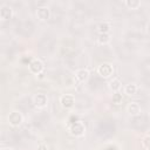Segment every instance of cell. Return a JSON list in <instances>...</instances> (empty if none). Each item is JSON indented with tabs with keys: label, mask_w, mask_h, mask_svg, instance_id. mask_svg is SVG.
Returning <instances> with one entry per match:
<instances>
[{
	"label": "cell",
	"mask_w": 150,
	"mask_h": 150,
	"mask_svg": "<svg viewBox=\"0 0 150 150\" xmlns=\"http://www.w3.org/2000/svg\"><path fill=\"white\" fill-rule=\"evenodd\" d=\"M115 132H116V125L115 122L111 120H102L94 128L95 136L101 141L111 138L115 135Z\"/></svg>",
	"instance_id": "cell-1"
},
{
	"label": "cell",
	"mask_w": 150,
	"mask_h": 150,
	"mask_svg": "<svg viewBox=\"0 0 150 150\" xmlns=\"http://www.w3.org/2000/svg\"><path fill=\"white\" fill-rule=\"evenodd\" d=\"M35 32V23L32 20H23L15 27V33L22 38H30Z\"/></svg>",
	"instance_id": "cell-2"
},
{
	"label": "cell",
	"mask_w": 150,
	"mask_h": 150,
	"mask_svg": "<svg viewBox=\"0 0 150 150\" xmlns=\"http://www.w3.org/2000/svg\"><path fill=\"white\" fill-rule=\"evenodd\" d=\"M130 124L132 127V129H135L136 131H139V132H143L145 131L149 125H150V120L146 115L144 114H139V115H136V116H132L131 121H130Z\"/></svg>",
	"instance_id": "cell-3"
},
{
	"label": "cell",
	"mask_w": 150,
	"mask_h": 150,
	"mask_svg": "<svg viewBox=\"0 0 150 150\" xmlns=\"http://www.w3.org/2000/svg\"><path fill=\"white\" fill-rule=\"evenodd\" d=\"M56 41L50 35H43L39 41V49L43 53H50L54 50Z\"/></svg>",
	"instance_id": "cell-4"
},
{
	"label": "cell",
	"mask_w": 150,
	"mask_h": 150,
	"mask_svg": "<svg viewBox=\"0 0 150 150\" xmlns=\"http://www.w3.org/2000/svg\"><path fill=\"white\" fill-rule=\"evenodd\" d=\"M134 49H135V45L125 41L122 46H120L117 48V53H118L120 59H123V60L131 59L132 55H134Z\"/></svg>",
	"instance_id": "cell-5"
},
{
	"label": "cell",
	"mask_w": 150,
	"mask_h": 150,
	"mask_svg": "<svg viewBox=\"0 0 150 150\" xmlns=\"http://www.w3.org/2000/svg\"><path fill=\"white\" fill-rule=\"evenodd\" d=\"M71 13H73V16L76 20H84L89 15V9L86 5H83L81 2H77V4L74 5V7L71 9Z\"/></svg>",
	"instance_id": "cell-6"
},
{
	"label": "cell",
	"mask_w": 150,
	"mask_h": 150,
	"mask_svg": "<svg viewBox=\"0 0 150 150\" xmlns=\"http://www.w3.org/2000/svg\"><path fill=\"white\" fill-rule=\"evenodd\" d=\"M69 131L73 136L75 137H81L84 135L86 132V125L83 124L82 121H75V122H71L70 123V128H69Z\"/></svg>",
	"instance_id": "cell-7"
},
{
	"label": "cell",
	"mask_w": 150,
	"mask_h": 150,
	"mask_svg": "<svg viewBox=\"0 0 150 150\" xmlns=\"http://www.w3.org/2000/svg\"><path fill=\"white\" fill-rule=\"evenodd\" d=\"M97 74L102 79H107L110 77L114 74V68L110 63H102L98 68H97Z\"/></svg>",
	"instance_id": "cell-8"
},
{
	"label": "cell",
	"mask_w": 150,
	"mask_h": 150,
	"mask_svg": "<svg viewBox=\"0 0 150 150\" xmlns=\"http://www.w3.org/2000/svg\"><path fill=\"white\" fill-rule=\"evenodd\" d=\"M48 120H49V117H48V115L45 112V111H41V112H39V114H36L34 117H33V125L35 127V128H40V127H42V125H45L47 122H48Z\"/></svg>",
	"instance_id": "cell-9"
},
{
	"label": "cell",
	"mask_w": 150,
	"mask_h": 150,
	"mask_svg": "<svg viewBox=\"0 0 150 150\" xmlns=\"http://www.w3.org/2000/svg\"><path fill=\"white\" fill-rule=\"evenodd\" d=\"M47 102H48V98H47L46 94H42V93L35 94L32 98V103L38 108H45L47 105Z\"/></svg>",
	"instance_id": "cell-10"
},
{
	"label": "cell",
	"mask_w": 150,
	"mask_h": 150,
	"mask_svg": "<svg viewBox=\"0 0 150 150\" xmlns=\"http://www.w3.org/2000/svg\"><path fill=\"white\" fill-rule=\"evenodd\" d=\"M28 68H29V71L33 73V74H42V71H43V63L40 60H38V59H33L28 63Z\"/></svg>",
	"instance_id": "cell-11"
},
{
	"label": "cell",
	"mask_w": 150,
	"mask_h": 150,
	"mask_svg": "<svg viewBox=\"0 0 150 150\" xmlns=\"http://www.w3.org/2000/svg\"><path fill=\"white\" fill-rule=\"evenodd\" d=\"M60 101H61V104H62L63 108L69 109V108H73L75 105L76 97L74 95H71V94H64V95L61 96V100Z\"/></svg>",
	"instance_id": "cell-12"
},
{
	"label": "cell",
	"mask_w": 150,
	"mask_h": 150,
	"mask_svg": "<svg viewBox=\"0 0 150 150\" xmlns=\"http://www.w3.org/2000/svg\"><path fill=\"white\" fill-rule=\"evenodd\" d=\"M36 16L40 21H47L50 19V9L47 6H40L36 8Z\"/></svg>",
	"instance_id": "cell-13"
},
{
	"label": "cell",
	"mask_w": 150,
	"mask_h": 150,
	"mask_svg": "<svg viewBox=\"0 0 150 150\" xmlns=\"http://www.w3.org/2000/svg\"><path fill=\"white\" fill-rule=\"evenodd\" d=\"M103 84H104V81H103V79L100 77V76H93V77H90V80H89V82H88L89 88H90L91 90H94V91L100 90V89L103 87Z\"/></svg>",
	"instance_id": "cell-14"
},
{
	"label": "cell",
	"mask_w": 150,
	"mask_h": 150,
	"mask_svg": "<svg viewBox=\"0 0 150 150\" xmlns=\"http://www.w3.org/2000/svg\"><path fill=\"white\" fill-rule=\"evenodd\" d=\"M8 122L13 127H19L22 123V115L20 111H12L8 115Z\"/></svg>",
	"instance_id": "cell-15"
},
{
	"label": "cell",
	"mask_w": 150,
	"mask_h": 150,
	"mask_svg": "<svg viewBox=\"0 0 150 150\" xmlns=\"http://www.w3.org/2000/svg\"><path fill=\"white\" fill-rule=\"evenodd\" d=\"M12 14H13V11L12 8L8 6V5H2L0 7V18L1 20H8L12 18Z\"/></svg>",
	"instance_id": "cell-16"
},
{
	"label": "cell",
	"mask_w": 150,
	"mask_h": 150,
	"mask_svg": "<svg viewBox=\"0 0 150 150\" xmlns=\"http://www.w3.org/2000/svg\"><path fill=\"white\" fill-rule=\"evenodd\" d=\"M75 79L80 82H84L86 80L89 79V71L84 68H81V69H77L75 71Z\"/></svg>",
	"instance_id": "cell-17"
},
{
	"label": "cell",
	"mask_w": 150,
	"mask_h": 150,
	"mask_svg": "<svg viewBox=\"0 0 150 150\" xmlns=\"http://www.w3.org/2000/svg\"><path fill=\"white\" fill-rule=\"evenodd\" d=\"M139 70L142 71V74L144 76L150 75V57L144 59L141 63H139Z\"/></svg>",
	"instance_id": "cell-18"
},
{
	"label": "cell",
	"mask_w": 150,
	"mask_h": 150,
	"mask_svg": "<svg viewBox=\"0 0 150 150\" xmlns=\"http://www.w3.org/2000/svg\"><path fill=\"white\" fill-rule=\"evenodd\" d=\"M62 18V11L60 7H54L52 11H50V22H57L60 21Z\"/></svg>",
	"instance_id": "cell-19"
},
{
	"label": "cell",
	"mask_w": 150,
	"mask_h": 150,
	"mask_svg": "<svg viewBox=\"0 0 150 150\" xmlns=\"http://www.w3.org/2000/svg\"><path fill=\"white\" fill-rule=\"evenodd\" d=\"M128 111L130 115L132 116H136V115H139L141 114V107L138 103L136 102H131L129 105H128Z\"/></svg>",
	"instance_id": "cell-20"
},
{
	"label": "cell",
	"mask_w": 150,
	"mask_h": 150,
	"mask_svg": "<svg viewBox=\"0 0 150 150\" xmlns=\"http://www.w3.org/2000/svg\"><path fill=\"white\" fill-rule=\"evenodd\" d=\"M124 5L128 9H132V11L138 9L141 7V2L138 0H127V1H124Z\"/></svg>",
	"instance_id": "cell-21"
},
{
	"label": "cell",
	"mask_w": 150,
	"mask_h": 150,
	"mask_svg": "<svg viewBox=\"0 0 150 150\" xmlns=\"http://www.w3.org/2000/svg\"><path fill=\"white\" fill-rule=\"evenodd\" d=\"M138 90V87L135 84V83H129L124 87V93L127 95H135Z\"/></svg>",
	"instance_id": "cell-22"
},
{
	"label": "cell",
	"mask_w": 150,
	"mask_h": 150,
	"mask_svg": "<svg viewBox=\"0 0 150 150\" xmlns=\"http://www.w3.org/2000/svg\"><path fill=\"white\" fill-rule=\"evenodd\" d=\"M110 23L109 22H107V21H104V22H101L98 26H97V30H98V33L100 34H103V33H108L109 30H110Z\"/></svg>",
	"instance_id": "cell-23"
},
{
	"label": "cell",
	"mask_w": 150,
	"mask_h": 150,
	"mask_svg": "<svg viewBox=\"0 0 150 150\" xmlns=\"http://www.w3.org/2000/svg\"><path fill=\"white\" fill-rule=\"evenodd\" d=\"M98 43L101 46H107V43L110 41V35L109 33H103V34H98Z\"/></svg>",
	"instance_id": "cell-24"
},
{
	"label": "cell",
	"mask_w": 150,
	"mask_h": 150,
	"mask_svg": "<svg viewBox=\"0 0 150 150\" xmlns=\"http://www.w3.org/2000/svg\"><path fill=\"white\" fill-rule=\"evenodd\" d=\"M61 77H62V82L64 86H71L74 83V77L68 73H63L61 75Z\"/></svg>",
	"instance_id": "cell-25"
},
{
	"label": "cell",
	"mask_w": 150,
	"mask_h": 150,
	"mask_svg": "<svg viewBox=\"0 0 150 150\" xmlns=\"http://www.w3.org/2000/svg\"><path fill=\"white\" fill-rule=\"evenodd\" d=\"M121 81H120V79H117V77H115V79H112L111 81H110V83H109V87H110V89L111 90H114L115 93L117 91V90H120V88H121Z\"/></svg>",
	"instance_id": "cell-26"
},
{
	"label": "cell",
	"mask_w": 150,
	"mask_h": 150,
	"mask_svg": "<svg viewBox=\"0 0 150 150\" xmlns=\"http://www.w3.org/2000/svg\"><path fill=\"white\" fill-rule=\"evenodd\" d=\"M111 102L115 104V105H120V104H122V102H123V97H122V94H120V93H114L112 94V98H111Z\"/></svg>",
	"instance_id": "cell-27"
},
{
	"label": "cell",
	"mask_w": 150,
	"mask_h": 150,
	"mask_svg": "<svg viewBox=\"0 0 150 150\" xmlns=\"http://www.w3.org/2000/svg\"><path fill=\"white\" fill-rule=\"evenodd\" d=\"M142 146L145 150H150V136H145L142 138Z\"/></svg>",
	"instance_id": "cell-28"
},
{
	"label": "cell",
	"mask_w": 150,
	"mask_h": 150,
	"mask_svg": "<svg viewBox=\"0 0 150 150\" xmlns=\"http://www.w3.org/2000/svg\"><path fill=\"white\" fill-rule=\"evenodd\" d=\"M143 82H144V84H145L146 87H149V88H150V75H148V76H144V79H143Z\"/></svg>",
	"instance_id": "cell-29"
},
{
	"label": "cell",
	"mask_w": 150,
	"mask_h": 150,
	"mask_svg": "<svg viewBox=\"0 0 150 150\" xmlns=\"http://www.w3.org/2000/svg\"><path fill=\"white\" fill-rule=\"evenodd\" d=\"M38 150H48V149H47V145L46 144H40L39 148H38Z\"/></svg>",
	"instance_id": "cell-30"
},
{
	"label": "cell",
	"mask_w": 150,
	"mask_h": 150,
	"mask_svg": "<svg viewBox=\"0 0 150 150\" xmlns=\"http://www.w3.org/2000/svg\"><path fill=\"white\" fill-rule=\"evenodd\" d=\"M104 150H116V148H115V146H112V145H110V146H107Z\"/></svg>",
	"instance_id": "cell-31"
},
{
	"label": "cell",
	"mask_w": 150,
	"mask_h": 150,
	"mask_svg": "<svg viewBox=\"0 0 150 150\" xmlns=\"http://www.w3.org/2000/svg\"><path fill=\"white\" fill-rule=\"evenodd\" d=\"M2 150H12V149H2Z\"/></svg>",
	"instance_id": "cell-32"
}]
</instances>
